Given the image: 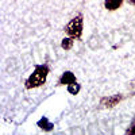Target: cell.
I'll return each instance as SVG.
<instances>
[{
	"instance_id": "cell-5",
	"label": "cell",
	"mask_w": 135,
	"mask_h": 135,
	"mask_svg": "<svg viewBox=\"0 0 135 135\" xmlns=\"http://www.w3.org/2000/svg\"><path fill=\"white\" fill-rule=\"evenodd\" d=\"M122 4H123V0H105L104 2V7L108 11H115V9L120 8Z\"/></svg>"
},
{
	"instance_id": "cell-6",
	"label": "cell",
	"mask_w": 135,
	"mask_h": 135,
	"mask_svg": "<svg viewBox=\"0 0 135 135\" xmlns=\"http://www.w3.org/2000/svg\"><path fill=\"white\" fill-rule=\"evenodd\" d=\"M38 127H41V128L45 130V131H51L54 126H53V123L49 122L47 118H42V119L38 122Z\"/></svg>"
},
{
	"instance_id": "cell-1",
	"label": "cell",
	"mask_w": 135,
	"mask_h": 135,
	"mask_svg": "<svg viewBox=\"0 0 135 135\" xmlns=\"http://www.w3.org/2000/svg\"><path fill=\"white\" fill-rule=\"evenodd\" d=\"M49 72H50V68L46 64L35 65L32 74L27 78L26 83H25L26 89H32V88H38V86L43 85L45 83H46V77H47Z\"/></svg>"
},
{
	"instance_id": "cell-3",
	"label": "cell",
	"mask_w": 135,
	"mask_h": 135,
	"mask_svg": "<svg viewBox=\"0 0 135 135\" xmlns=\"http://www.w3.org/2000/svg\"><path fill=\"white\" fill-rule=\"evenodd\" d=\"M123 100V95H112V96H104L100 99V107L101 108H112L118 105Z\"/></svg>"
},
{
	"instance_id": "cell-8",
	"label": "cell",
	"mask_w": 135,
	"mask_h": 135,
	"mask_svg": "<svg viewBox=\"0 0 135 135\" xmlns=\"http://www.w3.org/2000/svg\"><path fill=\"white\" fill-rule=\"evenodd\" d=\"M80 89H81V85L77 84V83H73L70 85H68V92L72 93V95H77L78 92H80Z\"/></svg>"
},
{
	"instance_id": "cell-9",
	"label": "cell",
	"mask_w": 135,
	"mask_h": 135,
	"mask_svg": "<svg viewBox=\"0 0 135 135\" xmlns=\"http://www.w3.org/2000/svg\"><path fill=\"white\" fill-rule=\"evenodd\" d=\"M126 132H127V134H135V122L132 123V124H131V127H130V128H128Z\"/></svg>"
},
{
	"instance_id": "cell-4",
	"label": "cell",
	"mask_w": 135,
	"mask_h": 135,
	"mask_svg": "<svg viewBox=\"0 0 135 135\" xmlns=\"http://www.w3.org/2000/svg\"><path fill=\"white\" fill-rule=\"evenodd\" d=\"M73 83H77V81H76V76L72 72L62 73V76L60 77V80H58V85H70Z\"/></svg>"
},
{
	"instance_id": "cell-2",
	"label": "cell",
	"mask_w": 135,
	"mask_h": 135,
	"mask_svg": "<svg viewBox=\"0 0 135 135\" xmlns=\"http://www.w3.org/2000/svg\"><path fill=\"white\" fill-rule=\"evenodd\" d=\"M65 32L73 38H81L83 35V14L76 15L69 23L65 26Z\"/></svg>"
},
{
	"instance_id": "cell-7",
	"label": "cell",
	"mask_w": 135,
	"mask_h": 135,
	"mask_svg": "<svg viewBox=\"0 0 135 135\" xmlns=\"http://www.w3.org/2000/svg\"><path fill=\"white\" fill-rule=\"evenodd\" d=\"M74 39H76V38H73V37H70V38H64L62 42H61L62 49H64V50H70L72 46H73V43H74Z\"/></svg>"
},
{
	"instance_id": "cell-10",
	"label": "cell",
	"mask_w": 135,
	"mask_h": 135,
	"mask_svg": "<svg viewBox=\"0 0 135 135\" xmlns=\"http://www.w3.org/2000/svg\"><path fill=\"white\" fill-rule=\"evenodd\" d=\"M127 3L131 4V6H135V0H127Z\"/></svg>"
}]
</instances>
